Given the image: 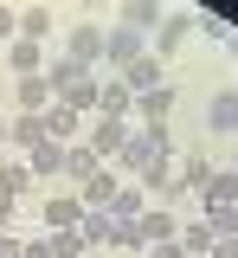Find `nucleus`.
<instances>
[{
    "mask_svg": "<svg viewBox=\"0 0 238 258\" xmlns=\"http://www.w3.org/2000/svg\"><path fill=\"white\" fill-rule=\"evenodd\" d=\"M142 136H148V142H155V155H168V149H174V136H168V123H155V129H142Z\"/></svg>",
    "mask_w": 238,
    "mask_h": 258,
    "instance_id": "obj_32",
    "label": "nucleus"
},
{
    "mask_svg": "<svg viewBox=\"0 0 238 258\" xmlns=\"http://www.w3.org/2000/svg\"><path fill=\"white\" fill-rule=\"evenodd\" d=\"M109 213H116L123 226L142 220V213H148V187H142V181H123V187H116V200H109Z\"/></svg>",
    "mask_w": 238,
    "mask_h": 258,
    "instance_id": "obj_11",
    "label": "nucleus"
},
{
    "mask_svg": "<svg viewBox=\"0 0 238 258\" xmlns=\"http://www.w3.org/2000/svg\"><path fill=\"white\" fill-rule=\"evenodd\" d=\"M13 39H20V13H13V7H0V45H13Z\"/></svg>",
    "mask_w": 238,
    "mask_h": 258,
    "instance_id": "obj_31",
    "label": "nucleus"
},
{
    "mask_svg": "<svg viewBox=\"0 0 238 258\" xmlns=\"http://www.w3.org/2000/svg\"><path fill=\"white\" fill-rule=\"evenodd\" d=\"M174 239H180V252H187V258H206V252H212V232H206V220H187Z\"/></svg>",
    "mask_w": 238,
    "mask_h": 258,
    "instance_id": "obj_23",
    "label": "nucleus"
},
{
    "mask_svg": "<svg viewBox=\"0 0 238 258\" xmlns=\"http://www.w3.org/2000/svg\"><path fill=\"white\" fill-rule=\"evenodd\" d=\"M206 232L212 239H238V207H206Z\"/></svg>",
    "mask_w": 238,
    "mask_h": 258,
    "instance_id": "obj_26",
    "label": "nucleus"
},
{
    "mask_svg": "<svg viewBox=\"0 0 238 258\" xmlns=\"http://www.w3.org/2000/svg\"><path fill=\"white\" fill-rule=\"evenodd\" d=\"M116 161H123V168L142 181V174H148V161H155V142H148L142 129H129V142H123V155H116Z\"/></svg>",
    "mask_w": 238,
    "mask_h": 258,
    "instance_id": "obj_16",
    "label": "nucleus"
},
{
    "mask_svg": "<svg viewBox=\"0 0 238 258\" xmlns=\"http://www.w3.org/2000/svg\"><path fill=\"white\" fill-rule=\"evenodd\" d=\"M58 103H71L77 116H90V110H97V71H84V78H77V84L58 97Z\"/></svg>",
    "mask_w": 238,
    "mask_h": 258,
    "instance_id": "obj_20",
    "label": "nucleus"
},
{
    "mask_svg": "<svg viewBox=\"0 0 238 258\" xmlns=\"http://www.w3.org/2000/svg\"><path fill=\"white\" fill-rule=\"evenodd\" d=\"M7 64H13L20 78H39V71H45V45H33V39H13V45H7Z\"/></svg>",
    "mask_w": 238,
    "mask_h": 258,
    "instance_id": "obj_13",
    "label": "nucleus"
},
{
    "mask_svg": "<svg viewBox=\"0 0 238 258\" xmlns=\"http://www.w3.org/2000/svg\"><path fill=\"white\" fill-rule=\"evenodd\" d=\"M65 58L103 64V26H71V32H65Z\"/></svg>",
    "mask_w": 238,
    "mask_h": 258,
    "instance_id": "obj_3",
    "label": "nucleus"
},
{
    "mask_svg": "<svg viewBox=\"0 0 238 258\" xmlns=\"http://www.w3.org/2000/svg\"><path fill=\"white\" fill-rule=\"evenodd\" d=\"M123 84H129V97H148L155 84H161V58H155V52H142V58L123 71Z\"/></svg>",
    "mask_w": 238,
    "mask_h": 258,
    "instance_id": "obj_12",
    "label": "nucleus"
},
{
    "mask_svg": "<svg viewBox=\"0 0 238 258\" xmlns=\"http://www.w3.org/2000/svg\"><path fill=\"white\" fill-rule=\"evenodd\" d=\"M206 181H212V168H206L200 155H193V161H187V168H180V187H193V194H200Z\"/></svg>",
    "mask_w": 238,
    "mask_h": 258,
    "instance_id": "obj_30",
    "label": "nucleus"
},
{
    "mask_svg": "<svg viewBox=\"0 0 238 258\" xmlns=\"http://www.w3.org/2000/svg\"><path fill=\"white\" fill-rule=\"evenodd\" d=\"M142 52H148V39H142V32H129V26L103 32V64H109V71H129Z\"/></svg>",
    "mask_w": 238,
    "mask_h": 258,
    "instance_id": "obj_1",
    "label": "nucleus"
},
{
    "mask_svg": "<svg viewBox=\"0 0 238 258\" xmlns=\"http://www.w3.org/2000/svg\"><path fill=\"white\" fill-rule=\"evenodd\" d=\"M58 168H65V142H52V136H45L33 155H26V174H33V181H52Z\"/></svg>",
    "mask_w": 238,
    "mask_h": 258,
    "instance_id": "obj_10",
    "label": "nucleus"
},
{
    "mask_svg": "<svg viewBox=\"0 0 238 258\" xmlns=\"http://www.w3.org/2000/svg\"><path fill=\"white\" fill-rule=\"evenodd\" d=\"M187 32H193V20H161V32H155V58L180 52V45H187Z\"/></svg>",
    "mask_w": 238,
    "mask_h": 258,
    "instance_id": "obj_21",
    "label": "nucleus"
},
{
    "mask_svg": "<svg viewBox=\"0 0 238 258\" xmlns=\"http://www.w3.org/2000/svg\"><path fill=\"white\" fill-rule=\"evenodd\" d=\"M174 232H180V220H174L168 207H148V213L136 220V239H142V245H161V239H174Z\"/></svg>",
    "mask_w": 238,
    "mask_h": 258,
    "instance_id": "obj_7",
    "label": "nucleus"
},
{
    "mask_svg": "<svg viewBox=\"0 0 238 258\" xmlns=\"http://www.w3.org/2000/svg\"><path fill=\"white\" fill-rule=\"evenodd\" d=\"M65 174H84V181H90V174H97V155H90V149H65Z\"/></svg>",
    "mask_w": 238,
    "mask_h": 258,
    "instance_id": "obj_28",
    "label": "nucleus"
},
{
    "mask_svg": "<svg viewBox=\"0 0 238 258\" xmlns=\"http://www.w3.org/2000/svg\"><path fill=\"white\" fill-rule=\"evenodd\" d=\"M84 71H90V64H77V58H52V64H45V78H52V97H65L71 84L84 78Z\"/></svg>",
    "mask_w": 238,
    "mask_h": 258,
    "instance_id": "obj_22",
    "label": "nucleus"
},
{
    "mask_svg": "<svg viewBox=\"0 0 238 258\" xmlns=\"http://www.w3.org/2000/svg\"><path fill=\"white\" fill-rule=\"evenodd\" d=\"M123 26H129V32L161 26V0H123Z\"/></svg>",
    "mask_w": 238,
    "mask_h": 258,
    "instance_id": "obj_18",
    "label": "nucleus"
},
{
    "mask_svg": "<svg viewBox=\"0 0 238 258\" xmlns=\"http://www.w3.org/2000/svg\"><path fill=\"white\" fill-rule=\"evenodd\" d=\"M168 110H174V84H155L148 97H136V123H142V129L168 123Z\"/></svg>",
    "mask_w": 238,
    "mask_h": 258,
    "instance_id": "obj_8",
    "label": "nucleus"
},
{
    "mask_svg": "<svg viewBox=\"0 0 238 258\" xmlns=\"http://www.w3.org/2000/svg\"><path fill=\"white\" fill-rule=\"evenodd\" d=\"M7 220H13V200H7V194H0V232H7Z\"/></svg>",
    "mask_w": 238,
    "mask_h": 258,
    "instance_id": "obj_36",
    "label": "nucleus"
},
{
    "mask_svg": "<svg viewBox=\"0 0 238 258\" xmlns=\"http://www.w3.org/2000/svg\"><path fill=\"white\" fill-rule=\"evenodd\" d=\"M77 129H84V116H77L71 103H52V110H45V136H52V142H71Z\"/></svg>",
    "mask_w": 238,
    "mask_h": 258,
    "instance_id": "obj_17",
    "label": "nucleus"
},
{
    "mask_svg": "<svg viewBox=\"0 0 238 258\" xmlns=\"http://www.w3.org/2000/svg\"><path fill=\"white\" fill-rule=\"evenodd\" d=\"M206 258H238V239H212V252Z\"/></svg>",
    "mask_w": 238,
    "mask_h": 258,
    "instance_id": "obj_35",
    "label": "nucleus"
},
{
    "mask_svg": "<svg viewBox=\"0 0 238 258\" xmlns=\"http://www.w3.org/2000/svg\"><path fill=\"white\" fill-rule=\"evenodd\" d=\"M142 252H148V258H187V252H180V239H161V245H142Z\"/></svg>",
    "mask_w": 238,
    "mask_h": 258,
    "instance_id": "obj_33",
    "label": "nucleus"
},
{
    "mask_svg": "<svg viewBox=\"0 0 238 258\" xmlns=\"http://www.w3.org/2000/svg\"><path fill=\"white\" fill-rule=\"evenodd\" d=\"M0 149H7V123H0Z\"/></svg>",
    "mask_w": 238,
    "mask_h": 258,
    "instance_id": "obj_38",
    "label": "nucleus"
},
{
    "mask_svg": "<svg viewBox=\"0 0 238 258\" xmlns=\"http://www.w3.org/2000/svg\"><path fill=\"white\" fill-rule=\"evenodd\" d=\"M200 207H238V181L232 174H212V181L200 187Z\"/></svg>",
    "mask_w": 238,
    "mask_h": 258,
    "instance_id": "obj_24",
    "label": "nucleus"
},
{
    "mask_svg": "<svg viewBox=\"0 0 238 258\" xmlns=\"http://www.w3.org/2000/svg\"><path fill=\"white\" fill-rule=\"evenodd\" d=\"M39 220H45V232H77L84 200H45V207H39Z\"/></svg>",
    "mask_w": 238,
    "mask_h": 258,
    "instance_id": "obj_9",
    "label": "nucleus"
},
{
    "mask_svg": "<svg viewBox=\"0 0 238 258\" xmlns=\"http://www.w3.org/2000/svg\"><path fill=\"white\" fill-rule=\"evenodd\" d=\"M212 129H238V91H225L212 103Z\"/></svg>",
    "mask_w": 238,
    "mask_h": 258,
    "instance_id": "obj_27",
    "label": "nucleus"
},
{
    "mask_svg": "<svg viewBox=\"0 0 238 258\" xmlns=\"http://www.w3.org/2000/svg\"><path fill=\"white\" fill-rule=\"evenodd\" d=\"M97 116H136V97L123 78H97Z\"/></svg>",
    "mask_w": 238,
    "mask_h": 258,
    "instance_id": "obj_4",
    "label": "nucleus"
},
{
    "mask_svg": "<svg viewBox=\"0 0 238 258\" xmlns=\"http://www.w3.org/2000/svg\"><path fill=\"white\" fill-rule=\"evenodd\" d=\"M45 245H52V258H84V239L77 232H52Z\"/></svg>",
    "mask_w": 238,
    "mask_h": 258,
    "instance_id": "obj_29",
    "label": "nucleus"
},
{
    "mask_svg": "<svg viewBox=\"0 0 238 258\" xmlns=\"http://www.w3.org/2000/svg\"><path fill=\"white\" fill-rule=\"evenodd\" d=\"M13 103L33 110V116H45V110H52V78H45V71H39V78H20V84H13Z\"/></svg>",
    "mask_w": 238,
    "mask_h": 258,
    "instance_id": "obj_6",
    "label": "nucleus"
},
{
    "mask_svg": "<svg viewBox=\"0 0 238 258\" xmlns=\"http://www.w3.org/2000/svg\"><path fill=\"white\" fill-rule=\"evenodd\" d=\"M123 142H129V123H123V116H97V123H90V155L97 161L123 155Z\"/></svg>",
    "mask_w": 238,
    "mask_h": 258,
    "instance_id": "obj_2",
    "label": "nucleus"
},
{
    "mask_svg": "<svg viewBox=\"0 0 238 258\" xmlns=\"http://www.w3.org/2000/svg\"><path fill=\"white\" fill-rule=\"evenodd\" d=\"M84 7H109V0H84Z\"/></svg>",
    "mask_w": 238,
    "mask_h": 258,
    "instance_id": "obj_37",
    "label": "nucleus"
},
{
    "mask_svg": "<svg viewBox=\"0 0 238 258\" xmlns=\"http://www.w3.org/2000/svg\"><path fill=\"white\" fill-rule=\"evenodd\" d=\"M116 187H123V181H109V174H90V181H84V194H77V200H84V213H109V200H116Z\"/></svg>",
    "mask_w": 238,
    "mask_h": 258,
    "instance_id": "obj_15",
    "label": "nucleus"
},
{
    "mask_svg": "<svg viewBox=\"0 0 238 258\" xmlns=\"http://www.w3.org/2000/svg\"><path fill=\"white\" fill-rule=\"evenodd\" d=\"M26 187H33V174H26V161H0V194H7V200H20Z\"/></svg>",
    "mask_w": 238,
    "mask_h": 258,
    "instance_id": "obj_25",
    "label": "nucleus"
},
{
    "mask_svg": "<svg viewBox=\"0 0 238 258\" xmlns=\"http://www.w3.org/2000/svg\"><path fill=\"white\" fill-rule=\"evenodd\" d=\"M20 39H33V45H45V39H52V7H45V0L20 13Z\"/></svg>",
    "mask_w": 238,
    "mask_h": 258,
    "instance_id": "obj_19",
    "label": "nucleus"
},
{
    "mask_svg": "<svg viewBox=\"0 0 238 258\" xmlns=\"http://www.w3.org/2000/svg\"><path fill=\"white\" fill-rule=\"evenodd\" d=\"M77 239L84 245H123V220L116 213H84L77 220Z\"/></svg>",
    "mask_w": 238,
    "mask_h": 258,
    "instance_id": "obj_5",
    "label": "nucleus"
},
{
    "mask_svg": "<svg viewBox=\"0 0 238 258\" xmlns=\"http://www.w3.org/2000/svg\"><path fill=\"white\" fill-rule=\"evenodd\" d=\"M7 142H20V149H26V155H33L39 142H45V116H33V110H20V116H13V123H7Z\"/></svg>",
    "mask_w": 238,
    "mask_h": 258,
    "instance_id": "obj_14",
    "label": "nucleus"
},
{
    "mask_svg": "<svg viewBox=\"0 0 238 258\" xmlns=\"http://www.w3.org/2000/svg\"><path fill=\"white\" fill-rule=\"evenodd\" d=\"M0 258H26V245H20L13 232H0Z\"/></svg>",
    "mask_w": 238,
    "mask_h": 258,
    "instance_id": "obj_34",
    "label": "nucleus"
},
{
    "mask_svg": "<svg viewBox=\"0 0 238 258\" xmlns=\"http://www.w3.org/2000/svg\"><path fill=\"white\" fill-rule=\"evenodd\" d=\"M232 181H238V168H232Z\"/></svg>",
    "mask_w": 238,
    "mask_h": 258,
    "instance_id": "obj_39",
    "label": "nucleus"
}]
</instances>
